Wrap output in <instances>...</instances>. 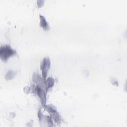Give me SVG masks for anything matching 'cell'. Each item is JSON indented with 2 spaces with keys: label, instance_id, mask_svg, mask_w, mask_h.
Returning a JSON list of instances; mask_svg holds the SVG:
<instances>
[{
  "label": "cell",
  "instance_id": "obj_1",
  "mask_svg": "<svg viewBox=\"0 0 127 127\" xmlns=\"http://www.w3.org/2000/svg\"><path fill=\"white\" fill-rule=\"evenodd\" d=\"M16 54V51L13 50L9 45H3L0 48V58L3 62L7 61L10 57Z\"/></svg>",
  "mask_w": 127,
  "mask_h": 127
},
{
  "label": "cell",
  "instance_id": "obj_2",
  "mask_svg": "<svg viewBox=\"0 0 127 127\" xmlns=\"http://www.w3.org/2000/svg\"><path fill=\"white\" fill-rule=\"evenodd\" d=\"M50 64L51 62L48 58H44L41 63V69L42 70L43 78L44 79H45L47 77L48 71L50 67Z\"/></svg>",
  "mask_w": 127,
  "mask_h": 127
},
{
  "label": "cell",
  "instance_id": "obj_3",
  "mask_svg": "<svg viewBox=\"0 0 127 127\" xmlns=\"http://www.w3.org/2000/svg\"><path fill=\"white\" fill-rule=\"evenodd\" d=\"M47 110L50 114L51 116V117L53 119L55 120V121L59 123L60 122V117L58 113L56 110V109L54 107H53L52 105H48L47 106Z\"/></svg>",
  "mask_w": 127,
  "mask_h": 127
},
{
  "label": "cell",
  "instance_id": "obj_4",
  "mask_svg": "<svg viewBox=\"0 0 127 127\" xmlns=\"http://www.w3.org/2000/svg\"><path fill=\"white\" fill-rule=\"evenodd\" d=\"M36 91L38 96L41 100L42 105L43 106H45L46 104V96L44 90L42 88H41V87L37 86H36Z\"/></svg>",
  "mask_w": 127,
  "mask_h": 127
},
{
  "label": "cell",
  "instance_id": "obj_5",
  "mask_svg": "<svg viewBox=\"0 0 127 127\" xmlns=\"http://www.w3.org/2000/svg\"><path fill=\"white\" fill-rule=\"evenodd\" d=\"M40 26L45 30H49L50 29V26L43 16L40 15Z\"/></svg>",
  "mask_w": 127,
  "mask_h": 127
},
{
  "label": "cell",
  "instance_id": "obj_6",
  "mask_svg": "<svg viewBox=\"0 0 127 127\" xmlns=\"http://www.w3.org/2000/svg\"><path fill=\"white\" fill-rule=\"evenodd\" d=\"M54 79L51 78V77H49L48 78L47 80H46V90H47L48 88H51L53 86V85H54Z\"/></svg>",
  "mask_w": 127,
  "mask_h": 127
}]
</instances>
